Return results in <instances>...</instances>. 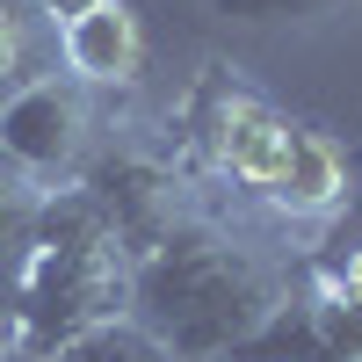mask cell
Masks as SVG:
<instances>
[{
  "label": "cell",
  "mask_w": 362,
  "mask_h": 362,
  "mask_svg": "<svg viewBox=\"0 0 362 362\" xmlns=\"http://www.w3.org/2000/svg\"><path fill=\"white\" fill-rule=\"evenodd\" d=\"M0 153L44 189L80 181L87 153H95V95L73 73H29L0 102Z\"/></svg>",
  "instance_id": "5"
},
{
  "label": "cell",
  "mask_w": 362,
  "mask_h": 362,
  "mask_svg": "<svg viewBox=\"0 0 362 362\" xmlns=\"http://www.w3.org/2000/svg\"><path fill=\"white\" fill-rule=\"evenodd\" d=\"M29 8H37V15L51 22V29H66V22H80L87 8H102V0H29Z\"/></svg>",
  "instance_id": "12"
},
{
  "label": "cell",
  "mask_w": 362,
  "mask_h": 362,
  "mask_svg": "<svg viewBox=\"0 0 362 362\" xmlns=\"http://www.w3.org/2000/svg\"><path fill=\"white\" fill-rule=\"evenodd\" d=\"M44 362H181L160 334H145V326L124 312V319H109V326H95V334H80V341H66L58 355H44Z\"/></svg>",
  "instance_id": "8"
},
{
  "label": "cell",
  "mask_w": 362,
  "mask_h": 362,
  "mask_svg": "<svg viewBox=\"0 0 362 362\" xmlns=\"http://www.w3.org/2000/svg\"><path fill=\"white\" fill-rule=\"evenodd\" d=\"M8 362H22V355H8Z\"/></svg>",
  "instance_id": "16"
},
{
  "label": "cell",
  "mask_w": 362,
  "mask_h": 362,
  "mask_svg": "<svg viewBox=\"0 0 362 362\" xmlns=\"http://www.w3.org/2000/svg\"><path fill=\"white\" fill-rule=\"evenodd\" d=\"M355 210H362V160H355Z\"/></svg>",
  "instance_id": "14"
},
{
  "label": "cell",
  "mask_w": 362,
  "mask_h": 362,
  "mask_svg": "<svg viewBox=\"0 0 362 362\" xmlns=\"http://www.w3.org/2000/svg\"><path fill=\"white\" fill-rule=\"evenodd\" d=\"M355 210V160L348 145L326 131V124H305L290 145V167L276 174V189H268L261 218L268 225H297V232H326L341 225Z\"/></svg>",
  "instance_id": "6"
},
{
  "label": "cell",
  "mask_w": 362,
  "mask_h": 362,
  "mask_svg": "<svg viewBox=\"0 0 362 362\" xmlns=\"http://www.w3.org/2000/svg\"><path fill=\"white\" fill-rule=\"evenodd\" d=\"M8 355H15V348H8V319H0V362H8Z\"/></svg>",
  "instance_id": "13"
},
{
  "label": "cell",
  "mask_w": 362,
  "mask_h": 362,
  "mask_svg": "<svg viewBox=\"0 0 362 362\" xmlns=\"http://www.w3.org/2000/svg\"><path fill=\"white\" fill-rule=\"evenodd\" d=\"M297 131H305V116H290L276 95H261L232 58H203V73L167 109V145L196 174V189L218 218H239V203L247 210L268 203L276 174L290 167Z\"/></svg>",
  "instance_id": "3"
},
{
  "label": "cell",
  "mask_w": 362,
  "mask_h": 362,
  "mask_svg": "<svg viewBox=\"0 0 362 362\" xmlns=\"http://www.w3.org/2000/svg\"><path fill=\"white\" fill-rule=\"evenodd\" d=\"M131 268H138V254L124 247V232L109 225V210L80 181L44 189L37 232H29L15 283H8V348L22 362H44L66 341L124 319L131 312Z\"/></svg>",
  "instance_id": "2"
},
{
  "label": "cell",
  "mask_w": 362,
  "mask_h": 362,
  "mask_svg": "<svg viewBox=\"0 0 362 362\" xmlns=\"http://www.w3.org/2000/svg\"><path fill=\"white\" fill-rule=\"evenodd\" d=\"M196 8L218 22H247V29H305V22L341 15L348 0H196Z\"/></svg>",
  "instance_id": "10"
},
{
  "label": "cell",
  "mask_w": 362,
  "mask_h": 362,
  "mask_svg": "<svg viewBox=\"0 0 362 362\" xmlns=\"http://www.w3.org/2000/svg\"><path fill=\"white\" fill-rule=\"evenodd\" d=\"M37 210H44V181H29L8 153H0V276L15 283V261L37 232Z\"/></svg>",
  "instance_id": "9"
},
{
  "label": "cell",
  "mask_w": 362,
  "mask_h": 362,
  "mask_svg": "<svg viewBox=\"0 0 362 362\" xmlns=\"http://www.w3.org/2000/svg\"><path fill=\"white\" fill-rule=\"evenodd\" d=\"M80 189L109 210V225L124 232L131 254L160 247L174 225H189L196 210H210L196 174L181 167V153L167 145V131H138V124L95 138V153L80 167Z\"/></svg>",
  "instance_id": "4"
},
{
  "label": "cell",
  "mask_w": 362,
  "mask_h": 362,
  "mask_svg": "<svg viewBox=\"0 0 362 362\" xmlns=\"http://www.w3.org/2000/svg\"><path fill=\"white\" fill-rule=\"evenodd\" d=\"M297 261L276 254L247 218L196 210L131 268V319L160 334L181 362H232L268 312L290 297Z\"/></svg>",
  "instance_id": "1"
},
{
  "label": "cell",
  "mask_w": 362,
  "mask_h": 362,
  "mask_svg": "<svg viewBox=\"0 0 362 362\" xmlns=\"http://www.w3.org/2000/svg\"><path fill=\"white\" fill-rule=\"evenodd\" d=\"M0 319H8V276H0Z\"/></svg>",
  "instance_id": "15"
},
{
  "label": "cell",
  "mask_w": 362,
  "mask_h": 362,
  "mask_svg": "<svg viewBox=\"0 0 362 362\" xmlns=\"http://www.w3.org/2000/svg\"><path fill=\"white\" fill-rule=\"evenodd\" d=\"M22 80H29V22H22L15 0H0V102H8Z\"/></svg>",
  "instance_id": "11"
},
{
  "label": "cell",
  "mask_w": 362,
  "mask_h": 362,
  "mask_svg": "<svg viewBox=\"0 0 362 362\" xmlns=\"http://www.w3.org/2000/svg\"><path fill=\"white\" fill-rule=\"evenodd\" d=\"M58 58H66V73L87 95H124V87H138V73H145V22H138V8L131 0L87 8L80 22L58 29Z\"/></svg>",
  "instance_id": "7"
}]
</instances>
